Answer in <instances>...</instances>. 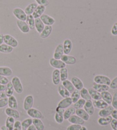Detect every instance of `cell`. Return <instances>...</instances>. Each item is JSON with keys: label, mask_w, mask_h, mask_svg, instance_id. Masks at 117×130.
<instances>
[{"label": "cell", "mask_w": 117, "mask_h": 130, "mask_svg": "<svg viewBox=\"0 0 117 130\" xmlns=\"http://www.w3.org/2000/svg\"><path fill=\"white\" fill-rule=\"evenodd\" d=\"M27 114L33 119H42L43 114L40 111L36 108H32L27 111Z\"/></svg>", "instance_id": "ba28073f"}, {"label": "cell", "mask_w": 117, "mask_h": 130, "mask_svg": "<svg viewBox=\"0 0 117 130\" xmlns=\"http://www.w3.org/2000/svg\"><path fill=\"white\" fill-rule=\"evenodd\" d=\"M86 103V101L85 99L82 98H80L78 101L76 102V103H74V107L76 109H79V108H82L83 107L84 105Z\"/></svg>", "instance_id": "f6af8a7d"}, {"label": "cell", "mask_w": 117, "mask_h": 130, "mask_svg": "<svg viewBox=\"0 0 117 130\" xmlns=\"http://www.w3.org/2000/svg\"><path fill=\"white\" fill-rule=\"evenodd\" d=\"M100 94H101V97L103 101H104L108 104H111L113 96L110 94V92H109L108 91H106L101 92Z\"/></svg>", "instance_id": "83f0119b"}, {"label": "cell", "mask_w": 117, "mask_h": 130, "mask_svg": "<svg viewBox=\"0 0 117 130\" xmlns=\"http://www.w3.org/2000/svg\"><path fill=\"white\" fill-rule=\"evenodd\" d=\"M13 14L18 20L25 21L26 20V14L25 13L24 10L20 8H16L14 9L13 10Z\"/></svg>", "instance_id": "277c9868"}, {"label": "cell", "mask_w": 117, "mask_h": 130, "mask_svg": "<svg viewBox=\"0 0 117 130\" xmlns=\"http://www.w3.org/2000/svg\"><path fill=\"white\" fill-rule=\"evenodd\" d=\"M63 48H64V54L69 55L71 52L72 48V41L69 39H66L63 43Z\"/></svg>", "instance_id": "5bb4252c"}, {"label": "cell", "mask_w": 117, "mask_h": 130, "mask_svg": "<svg viewBox=\"0 0 117 130\" xmlns=\"http://www.w3.org/2000/svg\"><path fill=\"white\" fill-rule=\"evenodd\" d=\"M16 24H17L18 29H20V30L22 32L25 34L29 33L30 29L26 21L17 20V22H16Z\"/></svg>", "instance_id": "30bf717a"}, {"label": "cell", "mask_w": 117, "mask_h": 130, "mask_svg": "<svg viewBox=\"0 0 117 130\" xmlns=\"http://www.w3.org/2000/svg\"><path fill=\"white\" fill-rule=\"evenodd\" d=\"M64 54V52L63 45L62 44H59L55 48L54 53L53 54V58L56 59H61Z\"/></svg>", "instance_id": "4fadbf2b"}, {"label": "cell", "mask_w": 117, "mask_h": 130, "mask_svg": "<svg viewBox=\"0 0 117 130\" xmlns=\"http://www.w3.org/2000/svg\"><path fill=\"white\" fill-rule=\"evenodd\" d=\"M92 88L93 89L96 90V91H97L98 92L101 93V92H104V91H108L109 89V86L107 85L97 84V83H93Z\"/></svg>", "instance_id": "4316f807"}, {"label": "cell", "mask_w": 117, "mask_h": 130, "mask_svg": "<svg viewBox=\"0 0 117 130\" xmlns=\"http://www.w3.org/2000/svg\"><path fill=\"white\" fill-rule=\"evenodd\" d=\"M94 82L97 84H101L109 86L111 83V79L108 76L103 75H97L94 78Z\"/></svg>", "instance_id": "7a4b0ae2"}, {"label": "cell", "mask_w": 117, "mask_h": 130, "mask_svg": "<svg viewBox=\"0 0 117 130\" xmlns=\"http://www.w3.org/2000/svg\"><path fill=\"white\" fill-rule=\"evenodd\" d=\"M114 110V109L112 106H108L106 108L100 110L99 111V112H98V115H99L100 117H108V116L111 115V113L113 112Z\"/></svg>", "instance_id": "d6986e66"}, {"label": "cell", "mask_w": 117, "mask_h": 130, "mask_svg": "<svg viewBox=\"0 0 117 130\" xmlns=\"http://www.w3.org/2000/svg\"><path fill=\"white\" fill-rule=\"evenodd\" d=\"M71 82L72 83V84L73 85L75 89L79 90V91H80L82 88L84 87L82 81L79 78L77 77V76H73V77L71 78Z\"/></svg>", "instance_id": "e0dca14e"}, {"label": "cell", "mask_w": 117, "mask_h": 130, "mask_svg": "<svg viewBox=\"0 0 117 130\" xmlns=\"http://www.w3.org/2000/svg\"><path fill=\"white\" fill-rule=\"evenodd\" d=\"M76 109L74 107H69L65 110L64 113V120H67L71 116L73 115L76 113Z\"/></svg>", "instance_id": "d590c367"}, {"label": "cell", "mask_w": 117, "mask_h": 130, "mask_svg": "<svg viewBox=\"0 0 117 130\" xmlns=\"http://www.w3.org/2000/svg\"><path fill=\"white\" fill-rule=\"evenodd\" d=\"M51 77H52V82L54 85L55 86H58L59 85L61 82L60 70H54L52 73V76H51Z\"/></svg>", "instance_id": "7402d4cb"}, {"label": "cell", "mask_w": 117, "mask_h": 130, "mask_svg": "<svg viewBox=\"0 0 117 130\" xmlns=\"http://www.w3.org/2000/svg\"><path fill=\"white\" fill-rule=\"evenodd\" d=\"M52 30H53L52 26H48V25H46L45 27H44L42 31L39 34V36H40L41 38L42 39L48 38V37L50 36L51 32H52Z\"/></svg>", "instance_id": "603a6c76"}, {"label": "cell", "mask_w": 117, "mask_h": 130, "mask_svg": "<svg viewBox=\"0 0 117 130\" xmlns=\"http://www.w3.org/2000/svg\"><path fill=\"white\" fill-rule=\"evenodd\" d=\"M5 113L7 116L12 117L14 119H18V118H20V112L17 110H16V109H13L8 107L5 109Z\"/></svg>", "instance_id": "2e32d148"}, {"label": "cell", "mask_w": 117, "mask_h": 130, "mask_svg": "<svg viewBox=\"0 0 117 130\" xmlns=\"http://www.w3.org/2000/svg\"><path fill=\"white\" fill-rule=\"evenodd\" d=\"M111 104H112V107H113L114 108H115V110H116L117 109V92L114 94V95L113 96V99H112Z\"/></svg>", "instance_id": "681fc988"}, {"label": "cell", "mask_w": 117, "mask_h": 130, "mask_svg": "<svg viewBox=\"0 0 117 130\" xmlns=\"http://www.w3.org/2000/svg\"><path fill=\"white\" fill-rule=\"evenodd\" d=\"M76 114L78 116V117L82 118L83 120H85V122L88 121L90 119V116L88 114L87 112L82 108H79V109H76Z\"/></svg>", "instance_id": "ac0fdd59"}, {"label": "cell", "mask_w": 117, "mask_h": 130, "mask_svg": "<svg viewBox=\"0 0 117 130\" xmlns=\"http://www.w3.org/2000/svg\"><path fill=\"white\" fill-rule=\"evenodd\" d=\"M4 43V35L0 33V45Z\"/></svg>", "instance_id": "91938a15"}, {"label": "cell", "mask_w": 117, "mask_h": 130, "mask_svg": "<svg viewBox=\"0 0 117 130\" xmlns=\"http://www.w3.org/2000/svg\"><path fill=\"white\" fill-rule=\"evenodd\" d=\"M111 33L114 36H117V22H115V24L113 25V26L111 28Z\"/></svg>", "instance_id": "db71d44e"}, {"label": "cell", "mask_w": 117, "mask_h": 130, "mask_svg": "<svg viewBox=\"0 0 117 130\" xmlns=\"http://www.w3.org/2000/svg\"><path fill=\"white\" fill-rule=\"evenodd\" d=\"M93 104L94 107V108L100 109V110L104 109L109 106V104L106 103L104 101H103L102 99L94 101L93 102Z\"/></svg>", "instance_id": "484cf974"}, {"label": "cell", "mask_w": 117, "mask_h": 130, "mask_svg": "<svg viewBox=\"0 0 117 130\" xmlns=\"http://www.w3.org/2000/svg\"><path fill=\"white\" fill-rule=\"evenodd\" d=\"M14 91L18 94H22L23 91V88L20 79L18 76H14L11 81Z\"/></svg>", "instance_id": "6da1fadb"}, {"label": "cell", "mask_w": 117, "mask_h": 130, "mask_svg": "<svg viewBox=\"0 0 117 130\" xmlns=\"http://www.w3.org/2000/svg\"><path fill=\"white\" fill-rule=\"evenodd\" d=\"M80 95L82 99H85L86 101H92V98H91L88 90L86 88L83 87L80 90Z\"/></svg>", "instance_id": "8d00e7d4"}, {"label": "cell", "mask_w": 117, "mask_h": 130, "mask_svg": "<svg viewBox=\"0 0 117 130\" xmlns=\"http://www.w3.org/2000/svg\"><path fill=\"white\" fill-rule=\"evenodd\" d=\"M60 72L61 81L63 82V81L67 80V78H68V70H67V68L64 67V68L60 69Z\"/></svg>", "instance_id": "7bdbcfd3"}, {"label": "cell", "mask_w": 117, "mask_h": 130, "mask_svg": "<svg viewBox=\"0 0 117 130\" xmlns=\"http://www.w3.org/2000/svg\"><path fill=\"white\" fill-rule=\"evenodd\" d=\"M26 130H37L36 127H34V125H31L30 127H28V128L26 129Z\"/></svg>", "instance_id": "94428289"}, {"label": "cell", "mask_w": 117, "mask_h": 130, "mask_svg": "<svg viewBox=\"0 0 117 130\" xmlns=\"http://www.w3.org/2000/svg\"><path fill=\"white\" fill-rule=\"evenodd\" d=\"M7 97L5 91H0V99L4 98Z\"/></svg>", "instance_id": "6f0895ef"}, {"label": "cell", "mask_w": 117, "mask_h": 130, "mask_svg": "<svg viewBox=\"0 0 117 130\" xmlns=\"http://www.w3.org/2000/svg\"><path fill=\"white\" fill-rule=\"evenodd\" d=\"M81 95H80V91L77 89H75L74 91L72 92L71 95V99L72 103H75L78 100L80 99Z\"/></svg>", "instance_id": "b9f144b4"}, {"label": "cell", "mask_w": 117, "mask_h": 130, "mask_svg": "<svg viewBox=\"0 0 117 130\" xmlns=\"http://www.w3.org/2000/svg\"><path fill=\"white\" fill-rule=\"evenodd\" d=\"M8 105L9 108L17 110L18 108V103H17V100L14 96L12 95L8 98Z\"/></svg>", "instance_id": "4dcf8cb0"}, {"label": "cell", "mask_w": 117, "mask_h": 130, "mask_svg": "<svg viewBox=\"0 0 117 130\" xmlns=\"http://www.w3.org/2000/svg\"><path fill=\"white\" fill-rule=\"evenodd\" d=\"M13 74V71L10 67L2 66L0 67V75L10 76Z\"/></svg>", "instance_id": "d6a6232c"}, {"label": "cell", "mask_w": 117, "mask_h": 130, "mask_svg": "<svg viewBox=\"0 0 117 130\" xmlns=\"http://www.w3.org/2000/svg\"><path fill=\"white\" fill-rule=\"evenodd\" d=\"M35 1L38 5H42L46 7L48 6L49 4V1L48 0H35Z\"/></svg>", "instance_id": "f907efd6"}, {"label": "cell", "mask_w": 117, "mask_h": 130, "mask_svg": "<svg viewBox=\"0 0 117 130\" xmlns=\"http://www.w3.org/2000/svg\"><path fill=\"white\" fill-rule=\"evenodd\" d=\"M33 124V119L32 118H27L25 120H23L21 123L22 129H26L28 127H30Z\"/></svg>", "instance_id": "ee69618b"}, {"label": "cell", "mask_w": 117, "mask_h": 130, "mask_svg": "<svg viewBox=\"0 0 117 130\" xmlns=\"http://www.w3.org/2000/svg\"><path fill=\"white\" fill-rule=\"evenodd\" d=\"M49 63L50 66L55 69H61L64 67H66V64L64 62H62L61 59H56L52 58L49 61Z\"/></svg>", "instance_id": "52a82bcc"}, {"label": "cell", "mask_w": 117, "mask_h": 130, "mask_svg": "<svg viewBox=\"0 0 117 130\" xmlns=\"http://www.w3.org/2000/svg\"><path fill=\"white\" fill-rule=\"evenodd\" d=\"M25 21L29 26L30 29L33 30L35 29V19L33 17L32 14L27 15V18Z\"/></svg>", "instance_id": "f35d334b"}, {"label": "cell", "mask_w": 117, "mask_h": 130, "mask_svg": "<svg viewBox=\"0 0 117 130\" xmlns=\"http://www.w3.org/2000/svg\"><path fill=\"white\" fill-rule=\"evenodd\" d=\"M9 82V79L6 78V76L0 75V84L6 85Z\"/></svg>", "instance_id": "f5cc1de1"}, {"label": "cell", "mask_w": 117, "mask_h": 130, "mask_svg": "<svg viewBox=\"0 0 117 130\" xmlns=\"http://www.w3.org/2000/svg\"><path fill=\"white\" fill-rule=\"evenodd\" d=\"M8 104V98L6 97L4 98L0 99V108H2L6 107Z\"/></svg>", "instance_id": "bcb514c9"}, {"label": "cell", "mask_w": 117, "mask_h": 130, "mask_svg": "<svg viewBox=\"0 0 117 130\" xmlns=\"http://www.w3.org/2000/svg\"><path fill=\"white\" fill-rule=\"evenodd\" d=\"M22 130H26V129H22Z\"/></svg>", "instance_id": "e7e4bbea"}, {"label": "cell", "mask_w": 117, "mask_h": 130, "mask_svg": "<svg viewBox=\"0 0 117 130\" xmlns=\"http://www.w3.org/2000/svg\"><path fill=\"white\" fill-rule=\"evenodd\" d=\"M81 125L71 124L67 127L66 130H79L81 129Z\"/></svg>", "instance_id": "7dc6e473"}, {"label": "cell", "mask_w": 117, "mask_h": 130, "mask_svg": "<svg viewBox=\"0 0 117 130\" xmlns=\"http://www.w3.org/2000/svg\"><path fill=\"white\" fill-rule=\"evenodd\" d=\"M39 18H40L41 20L42 21L45 26L46 25H48V26H52L55 22V20L54 19V18L46 14H43Z\"/></svg>", "instance_id": "9c48e42d"}, {"label": "cell", "mask_w": 117, "mask_h": 130, "mask_svg": "<svg viewBox=\"0 0 117 130\" xmlns=\"http://www.w3.org/2000/svg\"><path fill=\"white\" fill-rule=\"evenodd\" d=\"M0 130H8V129H7L5 126H2L1 128H0Z\"/></svg>", "instance_id": "6125c7cd"}, {"label": "cell", "mask_w": 117, "mask_h": 130, "mask_svg": "<svg viewBox=\"0 0 117 130\" xmlns=\"http://www.w3.org/2000/svg\"><path fill=\"white\" fill-rule=\"evenodd\" d=\"M84 110L90 116H92L94 113V107L93 106V102L92 101H86L85 105L83 106Z\"/></svg>", "instance_id": "44dd1931"}, {"label": "cell", "mask_w": 117, "mask_h": 130, "mask_svg": "<svg viewBox=\"0 0 117 130\" xmlns=\"http://www.w3.org/2000/svg\"><path fill=\"white\" fill-rule=\"evenodd\" d=\"M72 104V102L71 98L68 97L66 98H64L61 101H60L58 104L57 107L60 108L64 109L65 110V109L69 108Z\"/></svg>", "instance_id": "8fae6325"}, {"label": "cell", "mask_w": 117, "mask_h": 130, "mask_svg": "<svg viewBox=\"0 0 117 130\" xmlns=\"http://www.w3.org/2000/svg\"><path fill=\"white\" fill-rule=\"evenodd\" d=\"M111 127L113 130H117V120L113 119L110 123Z\"/></svg>", "instance_id": "11a10c76"}, {"label": "cell", "mask_w": 117, "mask_h": 130, "mask_svg": "<svg viewBox=\"0 0 117 130\" xmlns=\"http://www.w3.org/2000/svg\"><path fill=\"white\" fill-rule=\"evenodd\" d=\"M110 89L113 90H115L117 89V76L114 78L113 80H111V83L109 85Z\"/></svg>", "instance_id": "c3c4849f"}, {"label": "cell", "mask_w": 117, "mask_h": 130, "mask_svg": "<svg viewBox=\"0 0 117 130\" xmlns=\"http://www.w3.org/2000/svg\"><path fill=\"white\" fill-rule=\"evenodd\" d=\"M88 91L89 92V94L94 101H96V100H99L102 99L101 94L100 92L96 91L94 89H93V88H90L88 89Z\"/></svg>", "instance_id": "1f68e13d"}, {"label": "cell", "mask_w": 117, "mask_h": 130, "mask_svg": "<svg viewBox=\"0 0 117 130\" xmlns=\"http://www.w3.org/2000/svg\"><path fill=\"white\" fill-rule=\"evenodd\" d=\"M61 60L62 62H64L65 64L68 65L74 64H76L77 62V59L76 58V57L72 56V55L66 54L63 55V56L62 57Z\"/></svg>", "instance_id": "7c38bea8"}, {"label": "cell", "mask_w": 117, "mask_h": 130, "mask_svg": "<svg viewBox=\"0 0 117 130\" xmlns=\"http://www.w3.org/2000/svg\"><path fill=\"white\" fill-rule=\"evenodd\" d=\"M14 91V90L12 83H11V82H9L6 85V89L5 90V92L6 96L9 98L13 95Z\"/></svg>", "instance_id": "e575fe53"}, {"label": "cell", "mask_w": 117, "mask_h": 130, "mask_svg": "<svg viewBox=\"0 0 117 130\" xmlns=\"http://www.w3.org/2000/svg\"><path fill=\"white\" fill-rule=\"evenodd\" d=\"M13 130H22V126L21 122L19 120L16 121L14 124V127Z\"/></svg>", "instance_id": "816d5d0a"}, {"label": "cell", "mask_w": 117, "mask_h": 130, "mask_svg": "<svg viewBox=\"0 0 117 130\" xmlns=\"http://www.w3.org/2000/svg\"><path fill=\"white\" fill-rule=\"evenodd\" d=\"M79 130H87V128H86V127H85V126H82L81 129H79Z\"/></svg>", "instance_id": "be15d7a7"}, {"label": "cell", "mask_w": 117, "mask_h": 130, "mask_svg": "<svg viewBox=\"0 0 117 130\" xmlns=\"http://www.w3.org/2000/svg\"><path fill=\"white\" fill-rule=\"evenodd\" d=\"M68 121L69 123L71 124H79V125H83L85 124V121L83 120L82 118H81L78 116L77 115H73L70 117L68 119Z\"/></svg>", "instance_id": "9a60e30c"}, {"label": "cell", "mask_w": 117, "mask_h": 130, "mask_svg": "<svg viewBox=\"0 0 117 130\" xmlns=\"http://www.w3.org/2000/svg\"><path fill=\"white\" fill-rule=\"evenodd\" d=\"M38 5L36 2H33V3L30 4L29 5L26 7L25 9V12L26 14V15H30L32 14L34 10H36L37 7L38 6Z\"/></svg>", "instance_id": "f546056e"}, {"label": "cell", "mask_w": 117, "mask_h": 130, "mask_svg": "<svg viewBox=\"0 0 117 130\" xmlns=\"http://www.w3.org/2000/svg\"><path fill=\"white\" fill-rule=\"evenodd\" d=\"M34 104V98L32 95H29L25 97L23 101V107L24 110L27 111L33 107Z\"/></svg>", "instance_id": "8992f818"}, {"label": "cell", "mask_w": 117, "mask_h": 130, "mask_svg": "<svg viewBox=\"0 0 117 130\" xmlns=\"http://www.w3.org/2000/svg\"><path fill=\"white\" fill-rule=\"evenodd\" d=\"M113 118H112L111 116H108L106 117H100L98 119V123L100 126H106L107 125L110 124L111 120H113Z\"/></svg>", "instance_id": "cb8c5ba5"}, {"label": "cell", "mask_w": 117, "mask_h": 130, "mask_svg": "<svg viewBox=\"0 0 117 130\" xmlns=\"http://www.w3.org/2000/svg\"><path fill=\"white\" fill-rule=\"evenodd\" d=\"M33 125H34L37 130H44L45 126L41 119H33Z\"/></svg>", "instance_id": "836d02e7"}, {"label": "cell", "mask_w": 117, "mask_h": 130, "mask_svg": "<svg viewBox=\"0 0 117 130\" xmlns=\"http://www.w3.org/2000/svg\"><path fill=\"white\" fill-rule=\"evenodd\" d=\"M58 92L60 95V96L62 97L63 98H66L70 96V93L69 91L62 85L58 86Z\"/></svg>", "instance_id": "d4e9b609"}, {"label": "cell", "mask_w": 117, "mask_h": 130, "mask_svg": "<svg viewBox=\"0 0 117 130\" xmlns=\"http://www.w3.org/2000/svg\"><path fill=\"white\" fill-rule=\"evenodd\" d=\"M46 10V7L42 5H38L34 10L33 13L32 14L33 17H34V19L39 18L41 16L44 14V12Z\"/></svg>", "instance_id": "ffe728a7"}, {"label": "cell", "mask_w": 117, "mask_h": 130, "mask_svg": "<svg viewBox=\"0 0 117 130\" xmlns=\"http://www.w3.org/2000/svg\"><path fill=\"white\" fill-rule=\"evenodd\" d=\"M15 120L13 118L8 117L6 118L5 126L6 127L8 130H13L14 127V124Z\"/></svg>", "instance_id": "60d3db41"}, {"label": "cell", "mask_w": 117, "mask_h": 130, "mask_svg": "<svg viewBox=\"0 0 117 130\" xmlns=\"http://www.w3.org/2000/svg\"><path fill=\"white\" fill-rule=\"evenodd\" d=\"M62 85L64 86L66 88L67 90H68L70 94H71L72 92L74 91V90L76 89H75V87H74L73 85L72 84L71 81L68 79L63 81Z\"/></svg>", "instance_id": "74e56055"}, {"label": "cell", "mask_w": 117, "mask_h": 130, "mask_svg": "<svg viewBox=\"0 0 117 130\" xmlns=\"http://www.w3.org/2000/svg\"><path fill=\"white\" fill-rule=\"evenodd\" d=\"M4 42L13 48L17 47L18 45L17 39L9 34L4 35Z\"/></svg>", "instance_id": "3957f363"}, {"label": "cell", "mask_w": 117, "mask_h": 130, "mask_svg": "<svg viewBox=\"0 0 117 130\" xmlns=\"http://www.w3.org/2000/svg\"><path fill=\"white\" fill-rule=\"evenodd\" d=\"M6 89V85L0 84V91H5Z\"/></svg>", "instance_id": "680465c9"}, {"label": "cell", "mask_w": 117, "mask_h": 130, "mask_svg": "<svg viewBox=\"0 0 117 130\" xmlns=\"http://www.w3.org/2000/svg\"><path fill=\"white\" fill-rule=\"evenodd\" d=\"M111 117L113 119L117 120V110H114L111 113Z\"/></svg>", "instance_id": "9f6ffc18"}, {"label": "cell", "mask_w": 117, "mask_h": 130, "mask_svg": "<svg viewBox=\"0 0 117 130\" xmlns=\"http://www.w3.org/2000/svg\"><path fill=\"white\" fill-rule=\"evenodd\" d=\"M13 47L5 43H2L1 45H0V53L8 54V53H10L13 52Z\"/></svg>", "instance_id": "ab89813d"}, {"label": "cell", "mask_w": 117, "mask_h": 130, "mask_svg": "<svg viewBox=\"0 0 117 130\" xmlns=\"http://www.w3.org/2000/svg\"><path fill=\"white\" fill-rule=\"evenodd\" d=\"M65 110L62 109L57 107L55 109V113L54 115V119L55 121L58 124H62L64 122V113Z\"/></svg>", "instance_id": "5b68a950"}, {"label": "cell", "mask_w": 117, "mask_h": 130, "mask_svg": "<svg viewBox=\"0 0 117 130\" xmlns=\"http://www.w3.org/2000/svg\"><path fill=\"white\" fill-rule=\"evenodd\" d=\"M45 25H44L42 21L41 20L40 18H38L35 19V29L36 31L40 34L45 27Z\"/></svg>", "instance_id": "f1b7e54d"}]
</instances>
